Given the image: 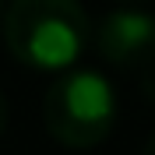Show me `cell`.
<instances>
[{
	"mask_svg": "<svg viewBox=\"0 0 155 155\" xmlns=\"http://www.w3.org/2000/svg\"><path fill=\"white\" fill-rule=\"evenodd\" d=\"M7 49L39 71L71 67L88 42L81 0H14L4 14Z\"/></svg>",
	"mask_w": 155,
	"mask_h": 155,
	"instance_id": "1",
	"label": "cell"
},
{
	"mask_svg": "<svg viewBox=\"0 0 155 155\" xmlns=\"http://www.w3.org/2000/svg\"><path fill=\"white\" fill-rule=\"evenodd\" d=\"M46 130L67 148H95L113 130L116 95L95 71H74L60 78L42 102Z\"/></svg>",
	"mask_w": 155,
	"mask_h": 155,
	"instance_id": "2",
	"label": "cell"
},
{
	"mask_svg": "<svg viewBox=\"0 0 155 155\" xmlns=\"http://www.w3.org/2000/svg\"><path fill=\"white\" fill-rule=\"evenodd\" d=\"M99 49L102 57L113 60L116 67L137 71L155 53V18L145 11H113L102 21L99 32Z\"/></svg>",
	"mask_w": 155,
	"mask_h": 155,
	"instance_id": "3",
	"label": "cell"
},
{
	"mask_svg": "<svg viewBox=\"0 0 155 155\" xmlns=\"http://www.w3.org/2000/svg\"><path fill=\"white\" fill-rule=\"evenodd\" d=\"M137 78H141V88H145V95L155 102V53L145 60V64H141V67H137Z\"/></svg>",
	"mask_w": 155,
	"mask_h": 155,
	"instance_id": "4",
	"label": "cell"
},
{
	"mask_svg": "<svg viewBox=\"0 0 155 155\" xmlns=\"http://www.w3.org/2000/svg\"><path fill=\"white\" fill-rule=\"evenodd\" d=\"M7 130V95L0 92V134Z\"/></svg>",
	"mask_w": 155,
	"mask_h": 155,
	"instance_id": "5",
	"label": "cell"
},
{
	"mask_svg": "<svg viewBox=\"0 0 155 155\" xmlns=\"http://www.w3.org/2000/svg\"><path fill=\"white\" fill-rule=\"evenodd\" d=\"M141 155H155V134L148 137V145H145V152H141Z\"/></svg>",
	"mask_w": 155,
	"mask_h": 155,
	"instance_id": "6",
	"label": "cell"
},
{
	"mask_svg": "<svg viewBox=\"0 0 155 155\" xmlns=\"http://www.w3.org/2000/svg\"><path fill=\"white\" fill-rule=\"evenodd\" d=\"M0 7H4V0H0Z\"/></svg>",
	"mask_w": 155,
	"mask_h": 155,
	"instance_id": "7",
	"label": "cell"
}]
</instances>
